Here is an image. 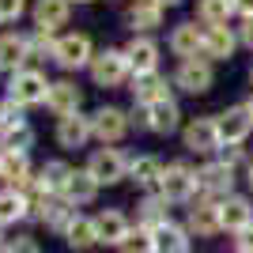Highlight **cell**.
Instances as JSON below:
<instances>
[{
  "label": "cell",
  "mask_w": 253,
  "mask_h": 253,
  "mask_svg": "<svg viewBox=\"0 0 253 253\" xmlns=\"http://www.w3.org/2000/svg\"><path fill=\"white\" fill-rule=\"evenodd\" d=\"M197 189H201V181H197V174H193L185 163H170V167L163 170V197H167L170 204L193 201Z\"/></svg>",
  "instance_id": "6da1fadb"
},
{
  "label": "cell",
  "mask_w": 253,
  "mask_h": 253,
  "mask_svg": "<svg viewBox=\"0 0 253 253\" xmlns=\"http://www.w3.org/2000/svg\"><path fill=\"white\" fill-rule=\"evenodd\" d=\"M197 181H201V193L208 201H223L234 189V167H227L223 159L219 163H208L204 170H197Z\"/></svg>",
  "instance_id": "7a4b0ae2"
},
{
  "label": "cell",
  "mask_w": 253,
  "mask_h": 253,
  "mask_svg": "<svg viewBox=\"0 0 253 253\" xmlns=\"http://www.w3.org/2000/svg\"><path fill=\"white\" fill-rule=\"evenodd\" d=\"M215 125H219V140L227 144V148H238V144H246V136L253 132V117L246 106H231L227 114L215 117Z\"/></svg>",
  "instance_id": "3957f363"
},
{
  "label": "cell",
  "mask_w": 253,
  "mask_h": 253,
  "mask_svg": "<svg viewBox=\"0 0 253 253\" xmlns=\"http://www.w3.org/2000/svg\"><path fill=\"white\" fill-rule=\"evenodd\" d=\"M125 72H128V57L121 49H106L91 61V76H95L98 87H117L125 80Z\"/></svg>",
  "instance_id": "277c9868"
},
{
  "label": "cell",
  "mask_w": 253,
  "mask_h": 253,
  "mask_svg": "<svg viewBox=\"0 0 253 253\" xmlns=\"http://www.w3.org/2000/svg\"><path fill=\"white\" fill-rule=\"evenodd\" d=\"M87 170H91V178H95L98 185H114V181L125 178V155H121L117 148H102V151L91 155Z\"/></svg>",
  "instance_id": "5b68a950"
},
{
  "label": "cell",
  "mask_w": 253,
  "mask_h": 253,
  "mask_svg": "<svg viewBox=\"0 0 253 253\" xmlns=\"http://www.w3.org/2000/svg\"><path fill=\"white\" fill-rule=\"evenodd\" d=\"M223 231L219 223V201H193L189 208V234H197V238H215V234Z\"/></svg>",
  "instance_id": "8992f818"
},
{
  "label": "cell",
  "mask_w": 253,
  "mask_h": 253,
  "mask_svg": "<svg viewBox=\"0 0 253 253\" xmlns=\"http://www.w3.org/2000/svg\"><path fill=\"white\" fill-rule=\"evenodd\" d=\"M219 223H223V231H246L253 223V201L250 197H238V193H231V197H223L219 201Z\"/></svg>",
  "instance_id": "52a82bcc"
},
{
  "label": "cell",
  "mask_w": 253,
  "mask_h": 253,
  "mask_svg": "<svg viewBox=\"0 0 253 253\" xmlns=\"http://www.w3.org/2000/svg\"><path fill=\"white\" fill-rule=\"evenodd\" d=\"M11 102L19 106H31V102H45V95H49V84H45L42 72H15L11 76Z\"/></svg>",
  "instance_id": "ba28073f"
},
{
  "label": "cell",
  "mask_w": 253,
  "mask_h": 253,
  "mask_svg": "<svg viewBox=\"0 0 253 253\" xmlns=\"http://www.w3.org/2000/svg\"><path fill=\"white\" fill-rule=\"evenodd\" d=\"M185 148H189V151H201V155H208V151L223 148L215 117H197V121L185 128Z\"/></svg>",
  "instance_id": "9c48e42d"
},
{
  "label": "cell",
  "mask_w": 253,
  "mask_h": 253,
  "mask_svg": "<svg viewBox=\"0 0 253 253\" xmlns=\"http://www.w3.org/2000/svg\"><path fill=\"white\" fill-rule=\"evenodd\" d=\"M178 87H181V91H189V95H204V91L211 87V64L204 61V57H189V61H181Z\"/></svg>",
  "instance_id": "30bf717a"
},
{
  "label": "cell",
  "mask_w": 253,
  "mask_h": 253,
  "mask_svg": "<svg viewBox=\"0 0 253 253\" xmlns=\"http://www.w3.org/2000/svg\"><path fill=\"white\" fill-rule=\"evenodd\" d=\"M53 57L64 68H80V64L91 61V38L87 34H64L61 42H57V49H53Z\"/></svg>",
  "instance_id": "8fae6325"
},
{
  "label": "cell",
  "mask_w": 253,
  "mask_h": 253,
  "mask_svg": "<svg viewBox=\"0 0 253 253\" xmlns=\"http://www.w3.org/2000/svg\"><path fill=\"white\" fill-rule=\"evenodd\" d=\"M128 128V117L121 114V110H114V106H106V110H98L95 117H91V132H95L102 144H114V140L125 136Z\"/></svg>",
  "instance_id": "7c38bea8"
},
{
  "label": "cell",
  "mask_w": 253,
  "mask_h": 253,
  "mask_svg": "<svg viewBox=\"0 0 253 253\" xmlns=\"http://www.w3.org/2000/svg\"><path fill=\"white\" fill-rule=\"evenodd\" d=\"M234 45H238V34L231 27H208L204 31V61H227L234 57Z\"/></svg>",
  "instance_id": "4fadbf2b"
},
{
  "label": "cell",
  "mask_w": 253,
  "mask_h": 253,
  "mask_svg": "<svg viewBox=\"0 0 253 253\" xmlns=\"http://www.w3.org/2000/svg\"><path fill=\"white\" fill-rule=\"evenodd\" d=\"M95 227H98V242H106V246H121L128 238V219L114 208L95 215Z\"/></svg>",
  "instance_id": "5bb4252c"
},
{
  "label": "cell",
  "mask_w": 253,
  "mask_h": 253,
  "mask_svg": "<svg viewBox=\"0 0 253 253\" xmlns=\"http://www.w3.org/2000/svg\"><path fill=\"white\" fill-rule=\"evenodd\" d=\"M155 238V253H189V231L178 223H163L159 231H151Z\"/></svg>",
  "instance_id": "9a60e30c"
},
{
  "label": "cell",
  "mask_w": 253,
  "mask_h": 253,
  "mask_svg": "<svg viewBox=\"0 0 253 253\" xmlns=\"http://www.w3.org/2000/svg\"><path fill=\"white\" fill-rule=\"evenodd\" d=\"M170 49L178 53V57H197V53L204 49V34L197 31V23H181V27H174V34H170Z\"/></svg>",
  "instance_id": "2e32d148"
},
{
  "label": "cell",
  "mask_w": 253,
  "mask_h": 253,
  "mask_svg": "<svg viewBox=\"0 0 253 253\" xmlns=\"http://www.w3.org/2000/svg\"><path fill=\"white\" fill-rule=\"evenodd\" d=\"M128 57V68H136V76H151L155 72V61H159V49L155 42H148V38H132V45L125 49Z\"/></svg>",
  "instance_id": "e0dca14e"
},
{
  "label": "cell",
  "mask_w": 253,
  "mask_h": 253,
  "mask_svg": "<svg viewBox=\"0 0 253 253\" xmlns=\"http://www.w3.org/2000/svg\"><path fill=\"white\" fill-rule=\"evenodd\" d=\"M98 193V181L91 178V170H72V178L64 185V201L68 204H91Z\"/></svg>",
  "instance_id": "ac0fdd59"
},
{
  "label": "cell",
  "mask_w": 253,
  "mask_h": 253,
  "mask_svg": "<svg viewBox=\"0 0 253 253\" xmlns=\"http://www.w3.org/2000/svg\"><path fill=\"white\" fill-rule=\"evenodd\" d=\"M45 102H49V110L57 117H68L80 110V91H76V84H49V95H45Z\"/></svg>",
  "instance_id": "d6986e66"
},
{
  "label": "cell",
  "mask_w": 253,
  "mask_h": 253,
  "mask_svg": "<svg viewBox=\"0 0 253 253\" xmlns=\"http://www.w3.org/2000/svg\"><path fill=\"white\" fill-rule=\"evenodd\" d=\"M31 53V42L19 38V34H4L0 38V72H15Z\"/></svg>",
  "instance_id": "ffe728a7"
},
{
  "label": "cell",
  "mask_w": 253,
  "mask_h": 253,
  "mask_svg": "<svg viewBox=\"0 0 253 253\" xmlns=\"http://www.w3.org/2000/svg\"><path fill=\"white\" fill-rule=\"evenodd\" d=\"M34 19H38V31L64 27L68 23V0H38L34 4Z\"/></svg>",
  "instance_id": "44dd1931"
},
{
  "label": "cell",
  "mask_w": 253,
  "mask_h": 253,
  "mask_svg": "<svg viewBox=\"0 0 253 253\" xmlns=\"http://www.w3.org/2000/svg\"><path fill=\"white\" fill-rule=\"evenodd\" d=\"M91 136V121L80 114H68L61 117V128H57V140H61L64 148H84V140Z\"/></svg>",
  "instance_id": "7402d4cb"
},
{
  "label": "cell",
  "mask_w": 253,
  "mask_h": 253,
  "mask_svg": "<svg viewBox=\"0 0 253 253\" xmlns=\"http://www.w3.org/2000/svg\"><path fill=\"white\" fill-rule=\"evenodd\" d=\"M167 197H148V201L140 204V231H159L163 223H170V215H167Z\"/></svg>",
  "instance_id": "603a6c76"
},
{
  "label": "cell",
  "mask_w": 253,
  "mask_h": 253,
  "mask_svg": "<svg viewBox=\"0 0 253 253\" xmlns=\"http://www.w3.org/2000/svg\"><path fill=\"white\" fill-rule=\"evenodd\" d=\"M64 238H68V246H72V250H91V246H98V227H95V219L76 215Z\"/></svg>",
  "instance_id": "cb8c5ba5"
},
{
  "label": "cell",
  "mask_w": 253,
  "mask_h": 253,
  "mask_svg": "<svg viewBox=\"0 0 253 253\" xmlns=\"http://www.w3.org/2000/svg\"><path fill=\"white\" fill-rule=\"evenodd\" d=\"M0 178L8 181L11 189H27V181H31V170H27V155H4L0 159Z\"/></svg>",
  "instance_id": "d4e9b609"
},
{
  "label": "cell",
  "mask_w": 253,
  "mask_h": 253,
  "mask_svg": "<svg viewBox=\"0 0 253 253\" xmlns=\"http://www.w3.org/2000/svg\"><path fill=\"white\" fill-rule=\"evenodd\" d=\"M136 102H144V106H155V102H167V80H159L155 72L151 76H136Z\"/></svg>",
  "instance_id": "484cf974"
},
{
  "label": "cell",
  "mask_w": 253,
  "mask_h": 253,
  "mask_svg": "<svg viewBox=\"0 0 253 253\" xmlns=\"http://www.w3.org/2000/svg\"><path fill=\"white\" fill-rule=\"evenodd\" d=\"M27 208H31V204H27V197H23L19 189H4V193H0V227L23 219Z\"/></svg>",
  "instance_id": "4316f807"
},
{
  "label": "cell",
  "mask_w": 253,
  "mask_h": 253,
  "mask_svg": "<svg viewBox=\"0 0 253 253\" xmlns=\"http://www.w3.org/2000/svg\"><path fill=\"white\" fill-rule=\"evenodd\" d=\"M148 125L155 128V132H174V128H178V106L170 102V98L148 106Z\"/></svg>",
  "instance_id": "83f0119b"
},
{
  "label": "cell",
  "mask_w": 253,
  "mask_h": 253,
  "mask_svg": "<svg viewBox=\"0 0 253 253\" xmlns=\"http://www.w3.org/2000/svg\"><path fill=\"white\" fill-rule=\"evenodd\" d=\"M231 11H234V0H201L197 15H201V19L208 23V27H227Z\"/></svg>",
  "instance_id": "f1b7e54d"
},
{
  "label": "cell",
  "mask_w": 253,
  "mask_h": 253,
  "mask_svg": "<svg viewBox=\"0 0 253 253\" xmlns=\"http://www.w3.org/2000/svg\"><path fill=\"white\" fill-rule=\"evenodd\" d=\"M128 174H132L136 185H163V167H159V159H151V155L136 159V163L128 167Z\"/></svg>",
  "instance_id": "f546056e"
},
{
  "label": "cell",
  "mask_w": 253,
  "mask_h": 253,
  "mask_svg": "<svg viewBox=\"0 0 253 253\" xmlns=\"http://www.w3.org/2000/svg\"><path fill=\"white\" fill-rule=\"evenodd\" d=\"M128 19H132V27H144V31H148V27H159V19H163V4H159V0H144V4L132 8Z\"/></svg>",
  "instance_id": "4dcf8cb0"
},
{
  "label": "cell",
  "mask_w": 253,
  "mask_h": 253,
  "mask_svg": "<svg viewBox=\"0 0 253 253\" xmlns=\"http://www.w3.org/2000/svg\"><path fill=\"white\" fill-rule=\"evenodd\" d=\"M121 253H155V238H151V231H128V238L121 246H117Z\"/></svg>",
  "instance_id": "1f68e13d"
},
{
  "label": "cell",
  "mask_w": 253,
  "mask_h": 253,
  "mask_svg": "<svg viewBox=\"0 0 253 253\" xmlns=\"http://www.w3.org/2000/svg\"><path fill=\"white\" fill-rule=\"evenodd\" d=\"M27 144H31V128H27V125H15V128L4 132V148H8V155H23Z\"/></svg>",
  "instance_id": "d6a6232c"
},
{
  "label": "cell",
  "mask_w": 253,
  "mask_h": 253,
  "mask_svg": "<svg viewBox=\"0 0 253 253\" xmlns=\"http://www.w3.org/2000/svg\"><path fill=\"white\" fill-rule=\"evenodd\" d=\"M23 15V0H0V23H11Z\"/></svg>",
  "instance_id": "836d02e7"
},
{
  "label": "cell",
  "mask_w": 253,
  "mask_h": 253,
  "mask_svg": "<svg viewBox=\"0 0 253 253\" xmlns=\"http://www.w3.org/2000/svg\"><path fill=\"white\" fill-rule=\"evenodd\" d=\"M234 253H253V223L234 234Z\"/></svg>",
  "instance_id": "e575fe53"
},
{
  "label": "cell",
  "mask_w": 253,
  "mask_h": 253,
  "mask_svg": "<svg viewBox=\"0 0 253 253\" xmlns=\"http://www.w3.org/2000/svg\"><path fill=\"white\" fill-rule=\"evenodd\" d=\"M4 253H42V246L34 242V238H15V242H11Z\"/></svg>",
  "instance_id": "d590c367"
},
{
  "label": "cell",
  "mask_w": 253,
  "mask_h": 253,
  "mask_svg": "<svg viewBox=\"0 0 253 253\" xmlns=\"http://www.w3.org/2000/svg\"><path fill=\"white\" fill-rule=\"evenodd\" d=\"M238 42H242V45H250V49H253V19H246L242 27H238Z\"/></svg>",
  "instance_id": "8d00e7d4"
},
{
  "label": "cell",
  "mask_w": 253,
  "mask_h": 253,
  "mask_svg": "<svg viewBox=\"0 0 253 253\" xmlns=\"http://www.w3.org/2000/svg\"><path fill=\"white\" fill-rule=\"evenodd\" d=\"M234 11H242L246 19H253V0H234Z\"/></svg>",
  "instance_id": "74e56055"
},
{
  "label": "cell",
  "mask_w": 253,
  "mask_h": 253,
  "mask_svg": "<svg viewBox=\"0 0 253 253\" xmlns=\"http://www.w3.org/2000/svg\"><path fill=\"white\" fill-rule=\"evenodd\" d=\"M246 181H250V189H253V163L246 167Z\"/></svg>",
  "instance_id": "f35d334b"
},
{
  "label": "cell",
  "mask_w": 253,
  "mask_h": 253,
  "mask_svg": "<svg viewBox=\"0 0 253 253\" xmlns=\"http://www.w3.org/2000/svg\"><path fill=\"white\" fill-rule=\"evenodd\" d=\"M246 110H250V117H253V95H250V102H246Z\"/></svg>",
  "instance_id": "ab89813d"
},
{
  "label": "cell",
  "mask_w": 253,
  "mask_h": 253,
  "mask_svg": "<svg viewBox=\"0 0 253 253\" xmlns=\"http://www.w3.org/2000/svg\"><path fill=\"white\" fill-rule=\"evenodd\" d=\"M159 4H167V8H170V4H181V0H159Z\"/></svg>",
  "instance_id": "60d3db41"
},
{
  "label": "cell",
  "mask_w": 253,
  "mask_h": 253,
  "mask_svg": "<svg viewBox=\"0 0 253 253\" xmlns=\"http://www.w3.org/2000/svg\"><path fill=\"white\" fill-rule=\"evenodd\" d=\"M4 250H8V246H4V242H0V253H4Z\"/></svg>",
  "instance_id": "b9f144b4"
},
{
  "label": "cell",
  "mask_w": 253,
  "mask_h": 253,
  "mask_svg": "<svg viewBox=\"0 0 253 253\" xmlns=\"http://www.w3.org/2000/svg\"><path fill=\"white\" fill-rule=\"evenodd\" d=\"M250 80H253V68H250Z\"/></svg>",
  "instance_id": "7bdbcfd3"
},
{
  "label": "cell",
  "mask_w": 253,
  "mask_h": 253,
  "mask_svg": "<svg viewBox=\"0 0 253 253\" xmlns=\"http://www.w3.org/2000/svg\"><path fill=\"white\" fill-rule=\"evenodd\" d=\"M80 4H87V0H80Z\"/></svg>",
  "instance_id": "ee69618b"
}]
</instances>
